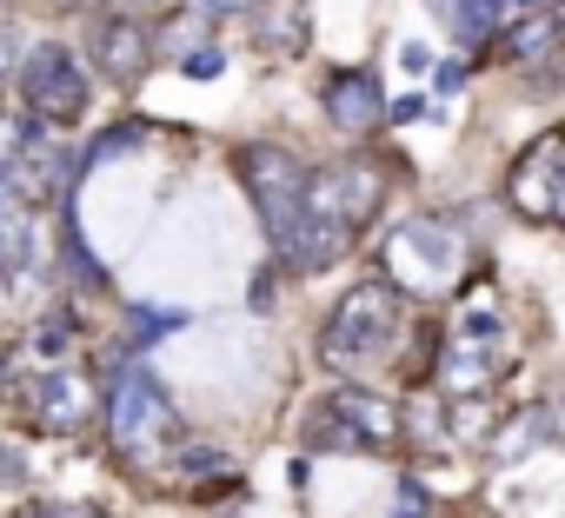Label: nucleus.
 Masks as SVG:
<instances>
[{"instance_id": "13", "label": "nucleus", "mask_w": 565, "mask_h": 518, "mask_svg": "<svg viewBox=\"0 0 565 518\" xmlns=\"http://www.w3.org/2000/svg\"><path fill=\"white\" fill-rule=\"evenodd\" d=\"M426 8L439 14V28H452L466 47L472 41H486L492 34V21H499V0H426Z\"/></svg>"}, {"instance_id": "6", "label": "nucleus", "mask_w": 565, "mask_h": 518, "mask_svg": "<svg viewBox=\"0 0 565 518\" xmlns=\"http://www.w3.org/2000/svg\"><path fill=\"white\" fill-rule=\"evenodd\" d=\"M307 439H313V445H333V452H347V445L386 452V445L399 439V412H393L380 392H366V386H340V392L307 419Z\"/></svg>"}, {"instance_id": "24", "label": "nucleus", "mask_w": 565, "mask_h": 518, "mask_svg": "<svg viewBox=\"0 0 565 518\" xmlns=\"http://www.w3.org/2000/svg\"><path fill=\"white\" fill-rule=\"evenodd\" d=\"M21 518H54V505H28V511H21Z\"/></svg>"}, {"instance_id": "11", "label": "nucleus", "mask_w": 565, "mask_h": 518, "mask_svg": "<svg viewBox=\"0 0 565 518\" xmlns=\"http://www.w3.org/2000/svg\"><path fill=\"white\" fill-rule=\"evenodd\" d=\"M94 61L107 67V80L134 87V80L147 74V61H153V34H147L134 14H107V21L94 28Z\"/></svg>"}, {"instance_id": "17", "label": "nucleus", "mask_w": 565, "mask_h": 518, "mask_svg": "<svg viewBox=\"0 0 565 518\" xmlns=\"http://www.w3.org/2000/svg\"><path fill=\"white\" fill-rule=\"evenodd\" d=\"M180 74H186V80H220V74H226V61H220L213 47H193V54L180 61Z\"/></svg>"}, {"instance_id": "1", "label": "nucleus", "mask_w": 565, "mask_h": 518, "mask_svg": "<svg viewBox=\"0 0 565 518\" xmlns=\"http://www.w3.org/2000/svg\"><path fill=\"white\" fill-rule=\"evenodd\" d=\"M386 199V166L380 160H340V166H320L307 173V199H300V219L279 233V259L294 273H320L360 239V226L380 213Z\"/></svg>"}, {"instance_id": "4", "label": "nucleus", "mask_w": 565, "mask_h": 518, "mask_svg": "<svg viewBox=\"0 0 565 518\" xmlns=\"http://www.w3.org/2000/svg\"><path fill=\"white\" fill-rule=\"evenodd\" d=\"M512 366V339H505V326H499V313H492V300H479L459 326H452V339H446V359H439V392H486L499 373Z\"/></svg>"}, {"instance_id": "15", "label": "nucleus", "mask_w": 565, "mask_h": 518, "mask_svg": "<svg viewBox=\"0 0 565 518\" xmlns=\"http://www.w3.org/2000/svg\"><path fill=\"white\" fill-rule=\"evenodd\" d=\"M552 41H558V21H552V14H532V21L512 34V61H539Z\"/></svg>"}, {"instance_id": "22", "label": "nucleus", "mask_w": 565, "mask_h": 518, "mask_svg": "<svg viewBox=\"0 0 565 518\" xmlns=\"http://www.w3.org/2000/svg\"><path fill=\"white\" fill-rule=\"evenodd\" d=\"M200 8H206V14H246L253 0H200Z\"/></svg>"}, {"instance_id": "7", "label": "nucleus", "mask_w": 565, "mask_h": 518, "mask_svg": "<svg viewBox=\"0 0 565 518\" xmlns=\"http://www.w3.org/2000/svg\"><path fill=\"white\" fill-rule=\"evenodd\" d=\"M239 173H246V193L266 219V233L279 239L294 219H300V199H307V166L287 153V147H246L239 153Z\"/></svg>"}, {"instance_id": "20", "label": "nucleus", "mask_w": 565, "mask_h": 518, "mask_svg": "<svg viewBox=\"0 0 565 518\" xmlns=\"http://www.w3.org/2000/svg\"><path fill=\"white\" fill-rule=\"evenodd\" d=\"M393 518H426V492H419V485H399V505H393Z\"/></svg>"}, {"instance_id": "25", "label": "nucleus", "mask_w": 565, "mask_h": 518, "mask_svg": "<svg viewBox=\"0 0 565 518\" xmlns=\"http://www.w3.org/2000/svg\"><path fill=\"white\" fill-rule=\"evenodd\" d=\"M134 8H153V0H134Z\"/></svg>"}, {"instance_id": "9", "label": "nucleus", "mask_w": 565, "mask_h": 518, "mask_svg": "<svg viewBox=\"0 0 565 518\" xmlns=\"http://www.w3.org/2000/svg\"><path fill=\"white\" fill-rule=\"evenodd\" d=\"M512 206L525 219H565V133H545L512 166Z\"/></svg>"}, {"instance_id": "23", "label": "nucleus", "mask_w": 565, "mask_h": 518, "mask_svg": "<svg viewBox=\"0 0 565 518\" xmlns=\"http://www.w3.org/2000/svg\"><path fill=\"white\" fill-rule=\"evenodd\" d=\"M54 518H100V511H87V505H54Z\"/></svg>"}, {"instance_id": "18", "label": "nucleus", "mask_w": 565, "mask_h": 518, "mask_svg": "<svg viewBox=\"0 0 565 518\" xmlns=\"http://www.w3.org/2000/svg\"><path fill=\"white\" fill-rule=\"evenodd\" d=\"M14 67H21V41H14L8 28H0V87L14 80Z\"/></svg>"}, {"instance_id": "2", "label": "nucleus", "mask_w": 565, "mask_h": 518, "mask_svg": "<svg viewBox=\"0 0 565 518\" xmlns=\"http://www.w3.org/2000/svg\"><path fill=\"white\" fill-rule=\"evenodd\" d=\"M466 267H472V246L439 213H419V219L393 226V239H386V287L406 293V300H446V293H459Z\"/></svg>"}, {"instance_id": "3", "label": "nucleus", "mask_w": 565, "mask_h": 518, "mask_svg": "<svg viewBox=\"0 0 565 518\" xmlns=\"http://www.w3.org/2000/svg\"><path fill=\"white\" fill-rule=\"evenodd\" d=\"M393 346H399V293H393L386 280L353 287V293L333 306L327 339H320L327 366H333V373H353V379L373 373L380 359H393Z\"/></svg>"}, {"instance_id": "5", "label": "nucleus", "mask_w": 565, "mask_h": 518, "mask_svg": "<svg viewBox=\"0 0 565 518\" xmlns=\"http://www.w3.org/2000/svg\"><path fill=\"white\" fill-rule=\"evenodd\" d=\"M107 419H114V445L127 458H160L180 439V419H173V406H167L153 373H120L114 399H107Z\"/></svg>"}, {"instance_id": "21", "label": "nucleus", "mask_w": 565, "mask_h": 518, "mask_svg": "<svg viewBox=\"0 0 565 518\" xmlns=\"http://www.w3.org/2000/svg\"><path fill=\"white\" fill-rule=\"evenodd\" d=\"M28 478V465H21V452H8V445H0V485H21Z\"/></svg>"}, {"instance_id": "16", "label": "nucleus", "mask_w": 565, "mask_h": 518, "mask_svg": "<svg viewBox=\"0 0 565 518\" xmlns=\"http://www.w3.org/2000/svg\"><path fill=\"white\" fill-rule=\"evenodd\" d=\"M34 147V127L28 120H0V173H14V160Z\"/></svg>"}, {"instance_id": "14", "label": "nucleus", "mask_w": 565, "mask_h": 518, "mask_svg": "<svg viewBox=\"0 0 565 518\" xmlns=\"http://www.w3.org/2000/svg\"><path fill=\"white\" fill-rule=\"evenodd\" d=\"M552 432V412L545 406H532V412H519V419H505L499 425V445H492V458H525L539 439Z\"/></svg>"}, {"instance_id": "12", "label": "nucleus", "mask_w": 565, "mask_h": 518, "mask_svg": "<svg viewBox=\"0 0 565 518\" xmlns=\"http://www.w3.org/2000/svg\"><path fill=\"white\" fill-rule=\"evenodd\" d=\"M327 120H333L340 133H366V127H380V120H386V94H380V80H373V74H340V80H327Z\"/></svg>"}, {"instance_id": "8", "label": "nucleus", "mask_w": 565, "mask_h": 518, "mask_svg": "<svg viewBox=\"0 0 565 518\" xmlns=\"http://www.w3.org/2000/svg\"><path fill=\"white\" fill-rule=\"evenodd\" d=\"M21 87H28V114L74 127L87 114V67L67 47H34V61H21Z\"/></svg>"}, {"instance_id": "19", "label": "nucleus", "mask_w": 565, "mask_h": 518, "mask_svg": "<svg viewBox=\"0 0 565 518\" xmlns=\"http://www.w3.org/2000/svg\"><path fill=\"white\" fill-rule=\"evenodd\" d=\"M399 67H406V74H426V67H433V47H426V41H406V47H399Z\"/></svg>"}, {"instance_id": "10", "label": "nucleus", "mask_w": 565, "mask_h": 518, "mask_svg": "<svg viewBox=\"0 0 565 518\" xmlns=\"http://www.w3.org/2000/svg\"><path fill=\"white\" fill-rule=\"evenodd\" d=\"M28 412H34V425H41V432H54V439H74V432L94 419V386H87L74 366H47V373H34Z\"/></svg>"}]
</instances>
